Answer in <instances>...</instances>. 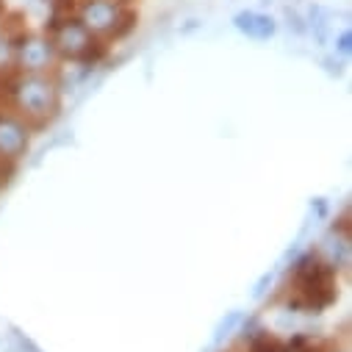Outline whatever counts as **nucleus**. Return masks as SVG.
I'll use <instances>...</instances> for the list:
<instances>
[{"label": "nucleus", "mask_w": 352, "mask_h": 352, "mask_svg": "<svg viewBox=\"0 0 352 352\" xmlns=\"http://www.w3.org/2000/svg\"><path fill=\"white\" fill-rule=\"evenodd\" d=\"M125 12L117 0H86L80 6V25L89 34H114Z\"/></svg>", "instance_id": "7ed1b4c3"}, {"label": "nucleus", "mask_w": 352, "mask_h": 352, "mask_svg": "<svg viewBox=\"0 0 352 352\" xmlns=\"http://www.w3.org/2000/svg\"><path fill=\"white\" fill-rule=\"evenodd\" d=\"M250 352H286V346L278 341V338H272V336H267V333H255L252 336V341H250Z\"/></svg>", "instance_id": "9d476101"}, {"label": "nucleus", "mask_w": 352, "mask_h": 352, "mask_svg": "<svg viewBox=\"0 0 352 352\" xmlns=\"http://www.w3.org/2000/svg\"><path fill=\"white\" fill-rule=\"evenodd\" d=\"M233 25H236L239 34H244L255 42H267L278 31V23L270 14H261V12H239L233 17Z\"/></svg>", "instance_id": "6e6552de"}, {"label": "nucleus", "mask_w": 352, "mask_h": 352, "mask_svg": "<svg viewBox=\"0 0 352 352\" xmlns=\"http://www.w3.org/2000/svg\"><path fill=\"white\" fill-rule=\"evenodd\" d=\"M53 45H56V53L80 61V56L89 50L95 42H92V34L80 25V20H64V25L56 31Z\"/></svg>", "instance_id": "423d86ee"}, {"label": "nucleus", "mask_w": 352, "mask_h": 352, "mask_svg": "<svg viewBox=\"0 0 352 352\" xmlns=\"http://www.w3.org/2000/svg\"><path fill=\"white\" fill-rule=\"evenodd\" d=\"M31 128L14 114H0V161H17L28 153Z\"/></svg>", "instance_id": "20e7f679"}, {"label": "nucleus", "mask_w": 352, "mask_h": 352, "mask_svg": "<svg viewBox=\"0 0 352 352\" xmlns=\"http://www.w3.org/2000/svg\"><path fill=\"white\" fill-rule=\"evenodd\" d=\"M56 45L45 36H25L17 47V61L23 72H47L56 64Z\"/></svg>", "instance_id": "39448f33"}, {"label": "nucleus", "mask_w": 352, "mask_h": 352, "mask_svg": "<svg viewBox=\"0 0 352 352\" xmlns=\"http://www.w3.org/2000/svg\"><path fill=\"white\" fill-rule=\"evenodd\" d=\"M9 58H12V50H9V45H6V42H0V67H3V64H9Z\"/></svg>", "instance_id": "ddd939ff"}, {"label": "nucleus", "mask_w": 352, "mask_h": 352, "mask_svg": "<svg viewBox=\"0 0 352 352\" xmlns=\"http://www.w3.org/2000/svg\"><path fill=\"white\" fill-rule=\"evenodd\" d=\"M12 100L34 122H47L58 111V83L45 72H23L12 83Z\"/></svg>", "instance_id": "f03ea898"}, {"label": "nucleus", "mask_w": 352, "mask_h": 352, "mask_svg": "<svg viewBox=\"0 0 352 352\" xmlns=\"http://www.w3.org/2000/svg\"><path fill=\"white\" fill-rule=\"evenodd\" d=\"M336 50H338L341 56H349V53H352V34H349V31L338 34V39H336Z\"/></svg>", "instance_id": "9b49d317"}, {"label": "nucleus", "mask_w": 352, "mask_h": 352, "mask_svg": "<svg viewBox=\"0 0 352 352\" xmlns=\"http://www.w3.org/2000/svg\"><path fill=\"white\" fill-rule=\"evenodd\" d=\"M241 319H244V314L241 311H230L219 324H217V330H214V338H211V346H219L228 336H233V330L241 324Z\"/></svg>", "instance_id": "1a4fd4ad"}, {"label": "nucleus", "mask_w": 352, "mask_h": 352, "mask_svg": "<svg viewBox=\"0 0 352 352\" xmlns=\"http://www.w3.org/2000/svg\"><path fill=\"white\" fill-rule=\"evenodd\" d=\"M336 352H346V349H336Z\"/></svg>", "instance_id": "4468645a"}, {"label": "nucleus", "mask_w": 352, "mask_h": 352, "mask_svg": "<svg viewBox=\"0 0 352 352\" xmlns=\"http://www.w3.org/2000/svg\"><path fill=\"white\" fill-rule=\"evenodd\" d=\"M294 300H289V308H302V311H314L319 314L322 308H327L330 302H336L338 292H336V270L316 255V252H305L294 261Z\"/></svg>", "instance_id": "f257e3e1"}, {"label": "nucleus", "mask_w": 352, "mask_h": 352, "mask_svg": "<svg viewBox=\"0 0 352 352\" xmlns=\"http://www.w3.org/2000/svg\"><path fill=\"white\" fill-rule=\"evenodd\" d=\"M311 211H316V217H324V214H327V206H324V200H322V197H316V200L311 203Z\"/></svg>", "instance_id": "f8f14e48"}, {"label": "nucleus", "mask_w": 352, "mask_h": 352, "mask_svg": "<svg viewBox=\"0 0 352 352\" xmlns=\"http://www.w3.org/2000/svg\"><path fill=\"white\" fill-rule=\"evenodd\" d=\"M319 258L333 270H346L349 261H352V244H349V233L346 228H333L324 239H322V250H319Z\"/></svg>", "instance_id": "0eeeda50"}]
</instances>
